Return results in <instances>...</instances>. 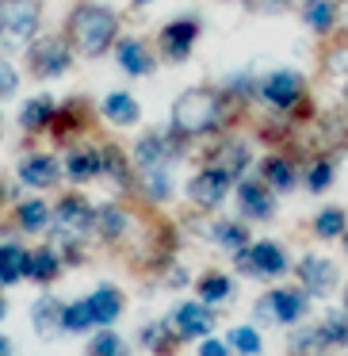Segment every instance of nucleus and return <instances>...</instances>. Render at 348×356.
I'll return each instance as SVG.
<instances>
[{"instance_id":"f257e3e1","label":"nucleus","mask_w":348,"mask_h":356,"mask_svg":"<svg viewBox=\"0 0 348 356\" xmlns=\"http://www.w3.org/2000/svg\"><path fill=\"white\" fill-rule=\"evenodd\" d=\"M69 39L88 58L103 54L115 42V12L103 4H77L69 16Z\"/></svg>"},{"instance_id":"f03ea898","label":"nucleus","mask_w":348,"mask_h":356,"mask_svg":"<svg viewBox=\"0 0 348 356\" xmlns=\"http://www.w3.org/2000/svg\"><path fill=\"white\" fill-rule=\"evenodd\" d=\"M222 119V100L215 88H192L172 104V123L184 134H207Z\"/></svg>"},{"instance_id":"7ed1b4c3","label":"nucleus","mask_w":348,"mask_h":356,"mask_svg":"<svg viewBox=\"0 0 348 356\" xmlns=\"http://www.w3.org/2000/svg\"><path fill=\"white\" fill-rule=\"evenodd\" d=\"M39 0H0V39L4 42H24L39 27Z\"/></svg>"},{"instance_id":"20e7f679","label":"nucleus","mask_w":348,"mask_h":356,"mask_svg":"<svg viewBox=\"0 0 348 356\" xmlns=\"http://www.w3.org/2000/svg\"><path fill=\"white\" fill-rule=\"evenodd\" d=\"M238 264H241V272H245V276H260V280L283 276V272H287L283 249L272 245V241H256V245L241 249V253H238Z\"/></svg>"},{"instance_id":"39448f33","label":"nucleus","mask_w":348,"mask_h":356,"mask_svg":"<svg viewBox=\"0 0 348 356\" xmlns=\"http://www.w3.org/2000/svg\"><path fill=\"white\" fill-rule=\"evenodd\" d=\"M27 62L39 77H58V73L69 70V47L62 39H39L27 50Z\"/></svg>"},{"instance_id":"423d86ee","label":"nucleus","mask_w":348,"mask_h":356,"mask_svg":"<svg viewBox=\"0 0 348 356\" xmlns=\"http://www.w3.org/2000/svg\"><path fill=\"white\" fill-rule=\"evenodd\" d=\"M306 295L302 291H272L260 299V314L264 318H276V322H299L306 314Z\"/></svg>"},{"instance_id":"0eeeda50","label":"nucleus","mask_w":348,"mask_h":356,"mask_svg":"<svg viewBox=\"0 0 348 356\" xmlns=\"http://www.w3.org/2000/svg\"><path fill=\"white\" fill-rule=\"evenodd\" d=\"M226 192H230V177L218 169H203L199 177L188 184V195H192L199 207H218V203L226 200Z\"/></svg>"},{"instance_id":"6e6552de","label":"nucleus","mask_w":348,"mask_h":356,"mask_svg":"<svg viewBox=\"0 0 348 356\" xmlns=\"http://www.w3.org/2000/svg\"><path fill=\"white\" fill-rule=\"evenodd\" d=\"M260 92H264V100L276 104V108H291V104L299 100V92H302V81H299V73L279 70V73H272V77L260 85Z\"/></svg>"},{"instance_id":"1a4fd4ad","label":"nucleus","mask_w":348,"mask_h":356,"mask_svg":"<svg viewBox=\"0 0 348 356\" xmlns=\"http://www.w3.org/2000/svg\"><path fill=\"white\" fill-rule=\"evenodd\" d=\"M195 35H199L195 19H176V24H169V27L161 31V50H165V58H172V62L188 58V50H192Z\"/></svg>"},{"instance_id":"9d476101","label":"nucleus","mask_w":348,"mask_h":356,"mask_svg":"<svg viewBox=\"0 0 348 356\" xmlns=\"http://www.w3.org/2000/svg\"><path fill=\"white\" fill-rule=\"evenodd\" d=\"M172 322H176L180 337H207V333L215 330L207 307H199V302H180L176 314H172Z\"/></svg>"},{"instance_id":"9b49d317","label":"nucleus","mask_w":348,"mask_h":356,"mask_svg":"<svg viewBox=\"0 0 348 356\" xmlns=\"http://www.w3.org/2000/svg\"><path fill=\"white\" fill-rule=\"evenodd\" d=\"M134 154H138V161L146 165V169H161L165 161H172V157L180 154L176 149V142L169 138V134H146V138L138 142V149H134Z\"/></svg>"},{"instance_id":"f8f14e48","label":"nucleus","mask_w":348,"mask_h":356,"mask_svg":"<svg viewBox=\"0 0 348 356\" xmlns=\"http://www.w3.org/2000/svg\"><path fill=\"white\" fill-rule=\"evenodd\" d=\"M92 215L96 211L88 207L81 195H65V200L58 203V222H62V230H73V234L92 230Z\"/></svg>"},{"instance_id":"ddd939ff","label":"nucleus","mask_w":348,"mask_h":356,"mask_svg":"<svg viewBox=\"0 0 348 356\" xmlns=\"http://www.w3.org/2000/svg\"><path fill=\"white\" fill-rule=\"evenodd\" d=\"M19 180L31 188H50L58 180V161L47 154H31L24 157V165H19Z\"/></svg>"},{"instance_id":"4468645a","label":"nucleus","mask_w":348,"mask_h":356,"mask_svg":"<svg viewBox=\"0 0 348 356\" xmlns=\"http://www.w3.org/2000/svg\"><path fill=\"white\" fill-rule=\"evenodd\" d=\"M299 276L314 295H325L333 287V280H337V268H333L329 261H322V257H306V261L299 264Z\"/></svg>"},{"instance_id":"2eb2a0df","label":"nucleus","mask_w":348,"mask_h":356,"mask_svg":"<svg viewBox=\"0 0 348 356\" xmlns=\"http://www.w3.org/2000/svg\"><path fill=\"white\" fill-rule=\"evenodd\" d=\"M238 203H241V215L249 218H268L272 215V195L264 184H256V180H245V184L238 188Z\"/></svg>"},{"instance_id":"dca6fc26","label":"nucleus","mask_w":348,"mask_h":356,"mask_svg":"<svg viewBox=\"0 0 348 356\" xmlns=\"http://www.w3.org/2000/svg\"><path fill=\"white\" fill-rule=\"evenodd\" d=\"M88 307H92V322L111 325L119 318V310H123V299H119L115 287H96V295L88 299Z\"/></svg>"},{"instance_id":"f3484780","label":"nucleus","mask_w":348,"mask_h":356,"mask_svg":"<svg viewBox=\"0 0 348 356\" xmlns=\"http://www.w3.org/2000/svg\"><path fill=\"white\" fill-rule=\"evenodd\" d=\"M245 165H249V146H241V142H226V146H218V154H215V169L218 172H226V177H241L245 172Z\"/></svg>"},{"instance_id":"a211bd4d","label":"nucleus","mask_w":348,"mask_h":356,"mask_svg":"<svg viewBox=\"0 0 348 356\" xmlns=\"http://www.w3.org/2000/svg\"><path fill=\"white\" fill-rule=\"evenodd\" d=\"M103 115L111 119V123H119V127H131V123H138V100L134 96H126V92H111L108 100H103Z\"/></svg>"},{"instance_id":"6ab92c4d","label":"nucleus","mask_w":348,"mask_h":356,"mask_svg":"<svg viewBox=\"0 0 348 356\" xmlns=\"http://www.w3.org/2000/svg\"><path fill=\"white\" fill-rule=\"evenodd\" d=\"M27 261L31 253H24L19 245H0V284H16L27 276Z\"/></svg>"},{"instance_id":"aec40b11","label":"nucleus","mask_w":348,"mask_h":356,"mask_svg":"<svg viewBox=\"0 0 348 356\" xmlns=\"http://www.w3.org/2000/svg\"><path fill=\"white\" fill-rule=\"evenodd\" d=\"M69 177L73 180H92L103 172V149H77V154H69Z\"/></svg>"},{"instance_id":"412c9836","label":"nucleus","mask_w":348,"mask_h":356,"mask_svg":"<svg viewBox=\"0 0 348 356\" xmlns=\"http://www.w3.org/2000/svg\"><path fill=\"white\" fill-rule=\"evenodd\" d=\"M62 310L65 307H58L54 299H39V302H35V310H31L35 330H39L42 337H54V333L62 330Z\"/></svg>"},{"instance_id":"4be33fe9","label":"nucleus","mask_w":348,"mask_h":356,"mask_svg":"<svg viewBox=\"0 0 348 356\" xmlns=\"http://www.w3.org/2000/svg\"><path fill=\"white\" fill-rule=\"evenodd\" d=\"M119 65H123L126 73H134V77H142V73H149V54L142 50V42H134V39H123L119 42Z\"/></svg>"},{"instance_id":"5701e85b","label":"nucleus","mask_w":348,"mask_h":356,"mask_svg":"<svg viewBox=\"0 0 348 356\" xmlns=\"http://www.w3.org/2000/svg\"><path fill=\"white\" fill-rule=\"evenodd\" d=\"M92 226H96V234H100V238H119V234H123V226H126V215L119 207H111V203H100V207H96V215H92Z\"/></svg>"},{"instance_id":"b1692460","label":"nucleus","mask_w":348,"mask_h":356,"mask_svg":"<svg viewBox=\"0 0 348 356\" xmlns=\"http://www.w3.org/2000/svg\"><path fill=\"white\" fill-rule=\"evenodd\" d=\"M50 115H54V100H50V96H35V100L24 104V111H19V123L31 131V127H47Z\"/></svg>"},{"instance_id":"393cba45","label":"nucleus","mask_w":348,"mask_h":356,"mask_svg":"<svg viewBox=\"0 0 348 356\" xmlns=\"http://www.w3.org/2000/svg\"><path fill=\"white\" fill-rule=\"evenodd\" d=\"M58 268H62V264H58V257L50 253V249H35L31 261H27V276L39 280V284H50V280L58 276Z\"/></svg>"},{"instance_id":"a878e982","label":"nucleus","mask_w":348,"mask_h":356,"mask_svg":"<svg viewBox=\"0 0 348 356\" xmlns=\"http://www.w3.org/2000/svg\"><path fill=\"white\" fill-rule=\"evenodd\" d=\"M329 341L322 337V330H302L291 337V356H325Z\"/></svg>"},{"instance_id":"bb28decb","label":"nucleus","mask_w":348,"mask_h":356,"mask_svg":"<svg viewBox=\"0 0 348 356\" xmlns=\"http://www.w3.org/2000/svg\"><path fill=\"white\" fill-rule=\"evenodd\" d=\"M264 177H268V184L279 188V192H287V188L295 184L291 161H283V157H268V161H264Z\"/></svg>"},{"instance_id":"cd10ccee","label":"nucleus","mask_w":348,"mask_h":356,"mask_svg":"<svg viewBox=\"0 0 348 356\" xmlns=\"http://www.w3.org/2000/svg\"><path fill=\"white\" fill-rule=\"evenodd\" d=\"M333 19H337V8H333L329 0H310L306 4V24L314 27V31H329Z\"/></svg>"},{"instance_id":"c85d7f7f","label":"nucleus","mask_w":348,"mask_h":356,"mask_svg":"<svg viewBox=\"0 0 348 356\" xmlns=\"http://www.w3.org/2000/svg\"><path fill=\"white\" fill-rule=\"evenodd\" d=\"M50 218V207L42 200H27L19 203V222H24V230H42Z\"/></svg>"},{"instance_id":"c756f323","label":"nucleus","mask_w":348,"mask_h":356,"mask_svg":"<svg viewBox=\"0 0 348 356\" xmlns=\"http://www.w3.org/2000/svg\"><path fill=\"white\" fill-rule=\"evenodd\" d=\"M199 299L203 302H218V299H230V280L210 272V276L199 280Z\"/></svg>"},{"instance_id":"7c9ffc66","label":"nucleus","mask_w":348,"mask_h":356,"mask_svg":"<svg viewBox=\"0 0 348 356\" xmlns=\"http://www.w3.org/2000/svg\"><path fill=\"white\" fill-rule=\"evenodd\" d=\"M314 230L322 234V238H340V234H345V211H340V207L322 211L317 222H314Z\"/></svg>"},{"instance_id":"2f4dec72","label":"nucleus","mask_w":348,"mask_h":356,"mask_svg":"<svg viewBox=\"0 0 348 356\" xmlns=\"http://www.w3.org/2000/svg\"><path fill=\"white\" fill-rule=\"evenodd\" d=\"M88 325H92V307H88V299L62 310V330H88Z\"/></svg>"},{"instance_id":"473e14b6","label":"nucleus","mask_w":348,"mask_h":356,"mask_svg":"<svg viewBox=\"0 0 348 356\" xmlns=\"http://www.w3.org/2000/svg\"><path fill=\"white\" fill-rule=\"evenodd\" d=\"M230 345L238 348L241 356H256V353H260V333L249 330V325H238V330L230 333Z\"/></svg>"},{"instance_id":"72a5a7b5","label":"nucleus","mask_w":348,"mask_h":356,"mask_svg":"<svg viewBox=\"0 0 348 356\" xmlns=\"http://www.w3.org/2000/svg\"><path fill=\"white\" fill-rule=\"evenodd\" d=\"M210 234H215V241H218V245H226V249H238V253L245 249V238H249V234L241 230V226H233V222H218Z\"/></svg>"},{"instance_id":"f704fd0d","label":"nucleus","mask_w":348,"mask_h":356,"mask_svg":"<svg viewBox=\"0 0 348 356\" xmlns=\"http://www.w3.org/2000/svg\"><path fill=\"white\" fill-rule=\"evenodd\" d=\"M88 356H126V345L115 337V333H96V341H92V348H88Z\"/></svg>"},{"instance_id":"c9c22d12","label":"nucleus","mask_w":348,"mask_h":356,"mask_svg":"<svg viewBox=\"0 0 348 356\" xmlns=\"http://www.w3.org/2000/svg\"><path fill=\"white\" fill-rule=\"evenodd\" d=\"M322 337L329 341V345H348V318L329 314V318L322 322Z\"/></svg>"},{"instance_id":"e433bc0d","label":"nucleus","mask_w":348,"mask_h":356,"mask_svg":"<svg viewBox=\"0 0 348 356\" xmlns=\"http://www.w3.org/2000/svg\"><path fill=\"white\" fill-rule=\"evenodd\" d=\"M329 180H333L329 161H314V165H310V177H306L310 192H325V188H329Z\"/></svg>"},{"instance_id":"4c0bfd02","label":"nucleus","mask_w":348,"mask_h":356,"mask_svg":"<svg viewBox=\"0 0 348 356\" xmlns=\"http://www.w3.org/2000/svg\"><path fill=\"white\" fill-rule=\"evenodd\" d=\"M146 192L157 195V200H165V195H169V172L165 169H146Z\"/></svg>"},{"instance_id":"58836bf2","label":"nucleus","mask_w":348,"mask_h":356,"mask_svg":"<svg viewBox=\"0 0 348 356\" xmlns=\"http://www.w3.org/2000/svg\"><path fill=\"white\" fill-rule=\"evenodd\" d=\"M16 85H19L16 70H12L8 62H0V96H12V92H16Z\"/></svg>"},{"instance_id":"ea45409f","label":"nucleus","mask_w":348,"mask_h":356,"mask_svg":"<svg viewBox=\"0 0 348 356\" xmlns=\"http://www.w3.org/2000/svg\"><path fill=\"white\" fill-rule=\"evenodd\" d=\"M199 356H230V348H226L222 341H203Z\"/></svg>"},{"instance_id":"a19ab883","label":"nucleus","mask_w":348,"mask_h":356,"mask_svg":"<svg viewBox=\"0 0 348 356\" xmlns=\"http://www.w3.org/2000/svg\"><path fill=\"white\" fill-rule=\"evenodd\" d=\"M337 16H340V27L348 31V0H340V8H337Z\"/></svg>"},{"instance_id":"79ce46f5","label":"nucleus","mask_w":348,"mask_h":356,"mask_svg":"<svg viewBox=\"0 0 348 356\" xmlns=\"http://www.w3.org/2000/svg\"><path fill=\"white\" fill-rule=\"evenodd\" d=\"M0 356H12V341L8 337H0Z\"/></svg>"},{"instance_id":"37998d69","label":"nucleus","mask_w":348,"mask_h":356,"mask_svg":"<svg viewBox=\"0 0 348 356\" xmlns=\"http://www.w3.org/2000/svg\"><path fill=\"white\" fill-rule=\"evenodd\" d=\"M0 318H4V299H0Z\"/></svg>"},{"instance_id":"c03bdc74","label":"nucleus","mask_w":348,"mask_h":356,"mask_svg":"<svg viewBox=\"0 0 348 356\" xmlns=\"http://www.w3.org/2000/svg\"><path fill=\"white\" fill-rule=\"evenodd\" d=\"M134 4H149V0H134Z\"/></svg>"},{"instance_id":"a18cd8bd","label":"nucleus","mask_w":348,"mask_h":356,"mask_svg":"<svg viewBox=\"0 0 348 356\" xmlns=\"http://www.w3.org/2000/svg\"><path fill=\"white\" fill-rule=\"evenodd\" d=\"M345 249H348V234H345Z\"/></svg>"},{"instance_id":"49530a36","label":"nucleus","mask_w":348,"mask_h":356,"mask_svg":"<svg viewBox=\"0 0 348 356\" xmlns=\"http://www.w3.org/2000/svg\"><path fill=\"white\" fill-rule=\"evenodd\" d=\"M345 100H348V88H345Z\"/></svg>"},{"instance_id":"de8ad7c7","label":"nucleus","mask_w":348,"mask_h":356,"mask_svg":"<svg viewBox=\"0 0 348 356\" xmlns=\"http://www.w3.org/2000/svg\"><path fill=\"white\" fill-rule=\"evenodd\" d=\"M345 302H348V299H345Z\"/></svg>"}]
</instances>
